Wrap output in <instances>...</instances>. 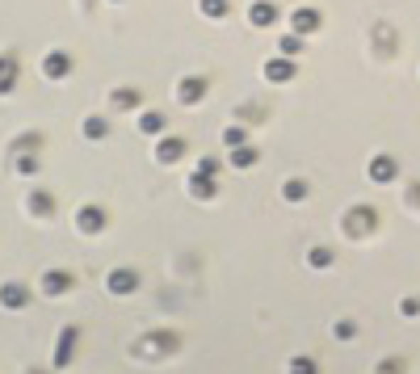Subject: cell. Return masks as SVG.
Returning <instances> with one entry per match:
<instances>
[{"mask_svg": "<svg viewBox=\"0 0 420 374\" xmlns=\"http://www.w3.org/2000/svg\"><path fill=\"white\" fill-rule=\"evenodd\" d=\"M177 349H181V332H173V328H151V332H143L139 341L131 345V353L139 362H164Z\"/></svg>", "mask_w": 420, "mask_h": 374, "instance_id": "cell-1", "label": "cell"}, {"mask_svg": "<svg viewBox=\"0 0 420 374\" xmlns=\"http://www.w3.org/2000/svg\"><path fill=\"white\" fill-rule=\"evenodd\" d=\"M76 345H80V324H68L59 328V336H55V349H50V370L63 374L72 362H76Z\"/></svg>", "mask_w": 420, "mask_h": 374, "instance_id": "cell-2", "label": "cell"}, {"mask_svg": "<svg viewBox=\"0 0 420 374\" xmlns=\"http://www.w3.org/2000/svg\"><path fill=\"white\" fill-rule=\"evenodd\" d=\"M340 223H345V235H349V240H366V235L378 228V210L366 206V202H357V206H349V210H345V219H340Z\"/></svg>", "mask_w": 420, "mask_h": 374, "instance_id": "cell-3", "label": "cell"}, {"mask_svg": "<svg viewBox=\"0 0 420 374\" xmlns=\"http://www.w3.org/2000/svg\"><path fill=\"white\" fill-rule=\"evenodd\" d=\"M34 303V286H26V282H0V307L4 311H26Z\"/></svg>", "mask_w": 420, "mask_h": 374, "instance_id": "cell-4", "label": "cell"}, {"mask_svg": "<svg viewBox=\"0 0 420 374\" xmlns=\"http://www.w3.org/2000/svg\"><path fill=\"white\" fill-rule=\"evenodd\" d=\"M105 290H109L114 299H126V294H135V290H139V274H135L131 265H118V269H109V274H105Z\"/></svg>", "mask_w": 420, "mask_h": 374, "instance_id": "cell-5", "label": "cell"}, {"mask_svg": "<svg viewBox=\"0 0 420 374\" xmlns=\"http://www.w3.org/2000/svg\"><path fill=\"white\" fill-rule=\"evenodd\" d=\"M105 223H109V215H105L97 202H89V206H80V210H76V232H80V235H101V232H105Z\"/></svg>", "mask_w": 420, "mask_h": 374, "instance_id": "cell-6", "label": "cell"}, {"mask_svg": "<svg viewBox=\"0 0 420 374\" xmlns=\"http://www.w3.org/2000/svg\"><path fill=\"white\" fill-rule=\"evenodd\" d=\"M72 286H76V278H72L68 269H47V274L38 278V290H43L47 299H63V294H68Z\"/></svg>", "mask_w": 420, "mask_h": 374, "instance_id": "cell-7", "label": "cell"}, {"mask_svg": "<svg viewBox=\"0 0 420 374\" xmlns=\"http://www.w3.org/2000/svg\"><path fill=\"white\" fill-rule=\"evenodd\" d=\"M72 68H76V59H72L68 50H47V55H43V76H47V80L72 76Z\"/></svg>", "mask_w": 420, "mask_h": 374, "instance_id": "cell-8", "label": "cell"}, {"mask_svg": "<svg viewBox=\"0 0 420 374\" xmlns=\"http://www.w3.org/2000/svg\"><path fill=\"white\" fill-rule=\"evenodd\" d=\"M185 156V139L181 135H160V143H156V160L160 164H177Z\"/></svg>", "mask_w": 420, "mask_h": 374, "instance_id": "cell-9", "label": "cell"}, {"mask_svg": "<svg viewBox=\"0 0 420 374\" xmlns=\"http://www.w3.org/2000/svg\"><path fill=\"white\" fill-rule=\"evenodd\" d=\"M26 210H30L34 219H50V215H55V193H47V189H30V193H26Z\"/></svg>", "mask_w": 420, "mask_h": 374, "instance_id": "cell-10", "label": "cell"}, {"mask_svg": "<svg viewBox=\"0 0 420 374\" xmlns=\"http://www.w3.org/2000/svg\"><path fill=\"white\" fill-rule=\"evenodd\" d=\"M261 72H265L269 85H286V80H294V59H290V55H278V59H269Z\"/></svg>", "mask_w": 420, "mask_h": 374, "instance_id": "cell-11", "label": "cell"}, {"mask_svg": "<svg viewBox=\"0 0 420 374\" xmlns=\"http://www.w3.org/2000/svg\"><path fill=\"white\" fill-rule=\"evenodd\" d=\"M320 21H324L320 9H294V13H290V30H294V34H316Z\"/></svg>", "mask_w": 420, "mask_h": 374, "instance_id": "cell-12", "label": "cell"}, {"mask_svg": "<svg viewBox=\"0 0 420 374\" xmlns=\"http://www.w3.org/2000/svg\"><path fill=\"white\" fill-rule=\"evenodd\" d=\"M206 97V80L202 76H181V85H177V101L181 105H198Z\"/></svg>", "mask_w": 420, "mask_h": 374, "instance_id": "cell-13", "label": "cell"}, {"mask_svg": "<svg viewBox=\"0 0 420 374\" xmlns=\"http://www.w3.org/2000/svg\"><path fill=\"white\" fill-rule=\"evenodd\" d=\"M248 21H252L257 30L274 26V21H278V4H274V0H252V9H248Z\"/></svg>", "mask_w": 420, "mask_h": 374, "instance_id": "cell-14", "label": "cell"}, {"mask_svg": "<svg viewBox=\"0 0 420 374\" xmlns=\"http://www.w3.org/2000/svg\"><path fill=\"white\" fill-rule=\"evenodd\" d=\"M395 173H399L395 156H370V181L387 186V181H395Z\"/></svg>", "mask_w": 420, "mask_h": 374, "instance_id": "cell-15", "label": "cell"}, {"mask_svg": "<svg viewBox=\"0 0 420 374\" xmlns=\"http://www.w3.org/2000/svg\"><path fill=\"white\" fill-rule=\"evenodd\" d=\"M139 131L143 135H168V118L160 109H143L139 114Z\"/></svg>", "mask_w": 420, "mask_h": 374, "instance_id": "cell-16", "label": "cell"}, {"mask_svg": "<svg viewBox=\"0 0 420 374\" xmlns=\"http://www.w3.org/2000/svg\"><path fill=\"white\" fill-rule=\"evenodd\" d=\"M303 257H307V265H311V269H332V265H336V252H332L328 244H311Z\"/></svg>", "mask_w": 420, "mask_h": 374, "instance_id": "cell-17", "label": "cell"}, {"mask_svg": "<svg viewBox=\"0 0 420 374\" xmlns=\"http://www.w3.org/2000/svg\"><path fill=\"white\" fill-rule=\"evenodd\" d=\"M17 85V55H0V93H13Z\"/></svg>", "mask_w": 420, "mask_h": 374, "instance_id": "cell-18", "label": "cell"}, {"mask_svg": "<svg viewBox=\"0 0 420 374\" xmlns=\"http://www.w3.org/2000/svg\"><path fill=\"white\" fill-rule=\"evenodd\" d=\"M257 160H261V151H257V147H248V143H244V147H232V156H227V164H232V169H252Z\"/></svg>", "mask_w": 420, "mask_h": 374, "instance_id": "cell-19", "label": "cell"}, {"mask_svg": "<svg viewBox=\"0 0 420 374\" xmlns=\"http://www.w3.org/2000/svg\"><path fill=\"white\" fill-rule=\"evenodd\" d=\"M215 177H202V173H193V177H189V193H193V198H202V202H210V198H215Z\"/></svg>", "mask_w": 420, "mask_h": 374, "instance_id": "cell-20", "label": "cell"}, {"mask_svg": "<svg viewBox=\"0 0 420 374\" xmlns=\"http://www.w3.org/2000/svg\"><path fill=\"white\" fill-rule=\"evenodd\" d=\"M286 374H320V362H316L311 353H294V358L286 362Z\"/></svg>", "mask_w": 420, "mask_h": 374, "instance_id": "cell-21", "label": "cell"}, {"mask_svg": "<svg viewBox=\"0 0 420 374\" xmlns=\"http://www.w3.org/2000/svg\"><path fill=\"white\" fill-rule=\"evenodd\" d=\"M307 193H311V189H307L303 177H286V186H281V198H286V202H307Z\"/></svg>", "mask_w": 420, "mask_h": 374, "instance_id": "cell-22", "label": "cell"}, {"mask_svg": "<svg viewBox=\"0 0 420 374\" xmlns=\"http://www.w3.org/2000/svg\"><path fill=\"white\" fill-rule=\"evenodd\" d=\"M143 93L139 89H114V109H139Z\"/></svg>", "mask_w": 420, "mask_h": 374, "instance_id": "cell-23", "label": "cell"}, {"mask_svg": "<svg viewBox=\"0 0 420 374\" xmlns=\"http://www.w3.org/2000/svg\"><path fill=\"white\" fill-rule=\"evenodd\" d=\"M105 135H109V122H105V118H97V114H93V118H85V139H105Z\"/></svg>", "mask_w": 420, "mask_h": 374, "instance_id": "cell-24", "label": "cell"}, {"mask_svg": "<svg viewBox=\"0 0 420 374\" xmlns=\"http://www.w3.org/2000/svg\"><path fill=\"white\" fill-rule=\"evenodd\" d=\"M223 143H227V151H232V147H244V143H248V131H244V127H227V131H223Z\"/></svg>", "mask_w": 420, "mask_h": 374, "instance_id": "cell-25", "label": "cell"}, {"mask_svg": "<svg viewBox=\"0 0 420 374\" xmlns=\"http://www.w3.org/2000/svg\"><path fill=\"white\" fill-rule=\"evenodd\" d=\"M332 336H336V341H353V336H357V324H353V320H336V324H332Z\"/></svg>", "mask_w": 420, "mask_h": 374, "instance_id": "cell-26", "label": "cell"}, {"mask_svg": "<svg viewBox=\"0 0 420 374\" xmlns=\"http://www.w3.org/2000/svg\"><path fill=\"white\" fill-rule=\"evenodd\" d=\"M13 169H17L21 177H34V173H38V156H17V164H13Z\"/></svg>", "mask_w": 420, "mask_h": 374, "instance_id": "cell-27", "label": "cell"}, {"mask_svg": "<svg viewBox=\"0 0 420 374\" xmlns=\"http://www.w3.org/2000/svg\"><path fill=\"white\" fill-rule=\"evenodd\" d=\"M193 173H202V177H219V160H210V156H202V160L193 164Z\"/></svg>", "mask_w": 420, "mask_h": 374, "instance_id": "cell-28", "label": "cell"}, {"mask_svg": "<svg viewBox=\"0 0 420 374\" xmlns=\"http://www.w3.org/2000/svg\"><path fill=\"white\" fill-rule=\"evenodd\" d=\"M303 50V34H286L281 38V55H298Z\"/></svg>", "mask_w": 420, "mask_h": 374, "instance_id": "cell-29", "label": "cell"}, {"mask_svg": "<svg viewBox=\"0 0 420 374\" xmlns=\"http://www.w3.org/2000/svg\"><path fill=\"white\" fill-rule=\"evenodd\" d=\"M202 13L206 17H223L227 13V0H202Z\"/></svg>", "mask_w": 420, "mask_h": 374, "instance_id": "cell-30", "label": "cell"}, {"mask_svg": "<svg viewBox=\"0 0 420 374\" xmlns=\"http://www.w3.org/2000/svg\"><path fill=\"white\" fill-rule=\"evenodd\" d=\"M374 374H404V362H399V358H382Z\"/></svg>", "mask_w": 420, "mask_h": 374, "instance_id": "cell-31", "label": "cell"}, {"mask_svg": "<svg viewBox=\"0 0 420 374\" xmlns=\"http://www.w3.org/2000/svg\"><path fill=\"white\" fill-rule=\"evenodd\" d=\"M399 311L404 316H420V299H399Z\"/></svg>", "mask_w": 420, "mask_h": 374, "instance_id": "cell-32", "label": "cell"}]
</instances>
